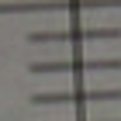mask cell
Wrapping results in <instances>:
<instances>
[{"label":"cell","instance_id":"cell-1","mask_svg":"<svg viewBox=\"0 0 121 121\" xmlns=\"http://www.w3.org/2000/svg\"><path fill=\"white\" fill-rule=\"evenodd\" d=\"M107 100H121V90H93V86H80V90H42L31 93V104L38 107H59V104H76V107H86V104H107Z\"/></svg>","mask_w":121,"mask_h":121},{"label":"cell","instance_id":"cell-2","mask_svg":"<svg viewBox=\"0 0 121 121\" xmlns=\"http://www.w3.org/2000/svg\"><path fill=\"white\" fill-rule=\"evenodd\" d=\"M80 7H121V0H0V14H45Z\"/></svg>","mask_w":121,"mask_h":121},{"label":"cell","instance_id":"cell-3","mask_svg":"<svg viewBox=\"0 0 121 121\" xmlns=\"http://www.w3.org/2000/svg\"><path fill=\"white\" fill-rule=\"evenodd\" d=\"M93 69H121V59H38V62H28V73H93Z\"/></svg>","mask_w":121,"mask_h":121},{"label":"cell","instance_id":"cell-4","mask_svg":"<svg viewBox=\"0 0 121 121\" xmlns=\"http://www.w3.org/2000/svg\"><path fill=\"white\" fill-rule=\"evenodd\" d=\"M118 28H56V31H31L28 42H83V38H118Z\"/></svg>","mask_w":121,"mask_h":121},{"label":"cell","instance_id":"cell-5","mask_svg":"<svg viewBox=\"0 0 121 121\" xmlns=\"http://www.w3.org/2000/svg\"><path fill=\"white\" fill-rule=\"evenodd\" d=\"M80 121H107V118H80Z\"/></svg>","mask_w":121,"mask_h":121}]
</instances>
